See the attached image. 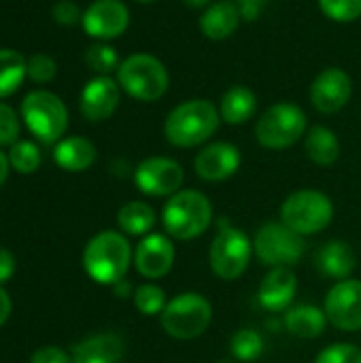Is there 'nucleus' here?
Instances as JSON below:
<instances>
[{
  "instance_id": "1",
  "label": "nucleus",
  "mask_w": 361,
  "mask_h": 363,
  "mask_svg": "<svg viewBox=\"0 0 361 363\" xmlns=\"http://www.w3.org/2000/svg\"><path fill=\"white\" fill-rule=\"evenodd\" d=\"M219 111L202 98L187 100L170 111L164 123L166 140L174 147L189 149L206 143L219 128Z\"/></svg>"
},
{
  "instance_id": "2",
  "label": "nucleus",
  "mask_w": 361,
  "mask_h": 363,
  "mask_svg": "<svg viewBox=\"0 0 361 363\" xmlns=\"http://www.w3.org/2000/svg\"><path fill=\"white\" fill-rule=\"evenodd\" d=\"M132 262V247L119 232L96 234L83 251V268L98 285H117L123 281Z\"/></svg>"
},
{
  "instance_id": "3",
  "label": "nucleus",
  "mask_w": 361,
  "mask_h": 363,
  "mask_svg": "<svg viewBox=\"0 0 361 363\" xmlns=\"http://www.w3.org/2000/svg\"><path fill=\"white\" fill-rule=\"evenodd\" d=\"M213 219L211 200L198 189H181L164 204L162 221L177 240H191L206 232Z\"/></svg>"
},
{
  "instance_id": "4",
  "label": "nucleus",
  "mask_w": 361,
  "mask_h": 363,
  "mask_svg": "<svg viewBox=\"0 0 361 363\" xmlns=\"http://www.w3.org/2000/svg\"><path fill=\"white\" fill-rule=\"evenodd\" d=\"M117 83L134 100L155 102L168 89V70L157 57L149 53H136L119 64Z\"/></svg>"
},
{
  "instance_id": "5",
  "label": "nucleus",
  "mask_w": 361,
  "mask_h": 363,
  "mask_svg": "<svg viewBox=\"0 0 361 363\" xmlns=\"http://www.w3.org/2000/svg\"><path fill=\"white\" fill-rule=\"evenodd\" d=\"M21 117L28 130L45 145L60 143L68 128L66 104L47 89H34L21 100Z\"/></svg>"
},
{
  "instance_id": "6",
  "label": "nucleus",
  "mask_w": 361,
  "mask_h": 363,
  "mask_svg": "<svg viewBox=\"0 0 361 363\" xmlns=\"http://www.w3.org/2000/svg\"><path fill=\"white\" fill-rule=\"evenodd\" d=\"M211 319H213L211 302L196 291H187L172 298L166 304L164 313L160 315L164 332L177 340H194L202 336L209 330Z\"/></svg>"
},
{
  "instance_id": "7",
  "label": "nucleus",
  "mask_w": 361,
  "mask_h": 363,
  "mask_svg": "<svg viewBox=\"0 0 361 363\" xmlns=\"http://www.w3.org/2000/svg\"><path fill=\"white\" fill-rule=\"evenodd\" d=\"M334 217L332 200L319 189H298L281 206V221L300 236L319 234Z\"/></svg>"
},
{
  "instance_id": "8",
  "label": "nucleus",
  "mask_w": 361,
  "mask_h": 363,
  "mask_svg": "<svg viewBox=\"0 0 361 363\" xmlns=\"http://www.w3.org/2000/svg\"><path fill=\"white\" fill-rule=\"evenodd\" d=\"M251 255H253V242L247 238V234L221 219L209 251V262L213 272L223 281H236L247 270Z\"/></svg>"
},
{
  "instance_id": "9",
  "label": "nucleus",
  "mask_w": 361,
  "mask_h": 363,
  "mask_svg": "<svg viewBox=\"0 0 361 363\" xmlns=\"http://www.w3.org/2000/svg\"><path fill=\"white\" fill-rule=\"evenodd\" d=\"M253 251L257 253L260 262L270 268H291L304 257L306 245L304 236L287 228L283 221H268L257 230L253 238Z\"/></svg>"
},
{
  "instance_id": "10",
  "label": "nucleus",
  "mask_w": 361,
  "mask_h": 363,
  "mask_svg": "<svg viewBox=\"0 0 361 363\" xmlns=\"http://www.w3.org/2000/svg\"><path fill=\"white\" fill-rule=\"evenodd\" d=\"M306 132V115L298 104L279 102L270 106L255 125V138L266 149H287Z\"/></svg>"
},
{
  "instance_id": "11",
  "label": "nucleus",
  "mask_w": 361,
  "mask_h": 363,
  "mask_svg": "<svg viewBox=\"0 0 361 363\" xmlns=\"http://www.w3.org/2000/svg\"><path fill=\"white\" fill-rule=\"evenodd\" d=\"M185 172L179 162L170 157H147L134 172L136 187L151 198H170L181 191Z\"/></svg>"
},
{
  "instance_id": "12",
  "label": "nucleus",
  "mask_w": 361,
  "mask_h": 363,
  "mask_svg": "<svg viewBox=\"0 0 361 363\" xmlns=\"http://www.w3.org/2000/svg\"><path fill=\"white\" fill-rule=\"evenodd\" d=\"M326 317L340 332L361 330V281H338L326 296Z\"/></svg>"
},
{
  "instance_id": "13",
  "label": "nucleus",
  "mask_w": 361,
  "mask_h": 363,
  "mask_svg": "<svg viewBox=\"0 0 361 363\" xmlns=\"http://www.w3.org/2000/svg\"><path fill=\"white\" fill-rule=\"evenodd\" d=\"M83 30L98 40H111L126 32L130 11L121 0H96L83 11Z\"/></svg>"
},
{
  "instance_id": "14",
  "label": "nucleus",
  "mask_w": 361,
  "mask_h": 363,
  "mask_svg": "<svg viewBox=\"0 0 361 363\" xmlns=\"http://www.w3.org/2000/svg\"><path fill=\"white\" fill-rule=\"evenodd\" d=\"M353 94L351 77L340 68H326L311 85V102L319 113H338Z\"/></svg>"
},
{
  "instance_id": "15",
  "label": "nucleus",
  "mask_w": 361,
  "mask_h": 363,
  "mask_svg": "<svg viewBox=\"0 0 361 363\" xmlns=\"http://www.w3.org/2000/svg\"><path fill=\"white\" fill-rule=\"evenodd\" d=\"M240 162H243V155H240L238 147L232 145V143L221 140V143L206 145L196 155L194 168H196V174L202 181L219 183V181L230 179L240 168Z\"/></svg>"
},
{
  "instance_id": "16",
  "label": "nucleus",
  "mask_w": 361,
  "mask_h": 363,
  "mask_svg": "<svg viewBox=\"0 0 361 363\" xmlns=\"http://www.w3.org/2000/svg\"><path fill=\"white\" fill-rule=\"evenodd\" d=\"M174 264V247L164 234H149L134 251V266L145 279H162Z\"/></svg>"
},
{
  "instance_id": "17",
  "label": "nucleus",
  "mask_w": 361,
  "mask_h": 363,
  "mask_svg": "<svg viewBox=\"0 0 361 363\" xmlns=\"http://www.w3.org/2000/svg\"><path fill=\"white\" fill-rule=\"evenodd\" d=\"M119 106V83L111 77H94L81 91V113L89 121L109 119Z\"/></svg>"
},
{
  "instance_id": "18",
  "label": "nucleus",
  "mask_w": 361,
  "mask_h": 363,
  "mask_svg": "<svg viewBox=\"0 0 361 363\" xmlns=\"http://www.w3.org/2000/svg\"><path fill=\"white\" fill-rule=\"evenodd\" d=\"M298 291V279L289 268H272L260 283L257 300L270 313L289 311L291 300Z\"/></svg>"
},
{
  "instance_id": "19",
  "label": "nucleus",
  "mask_w": 361,
  "mask_h": 363,
  "mask_svg": "<svg viewBox=\"0 0 361 363\" xmlns=\"http://www.w3.org/2000/svg\"><path fill=\"white\" fill-rule=\"evenodd\" d=\"M317 270L334 281H347L357 268V255L345 240H330L321 245L315 253Z\"/></svg>"
},
{
  "instance_id": "20",
  "label": "nucleus",
  "mask_w": 361,
  "mask_h": 363,
  "mask_svg": "<svg viewBox=\"0 0 361 363\" xmlns=\"http://www.w3.org/2000/svg\"><path fill=\"white\" fill-rule=\"evenodd\" d=\"M72 363H119L123 357V340L113 334H96L72 347Z\"/></svg>"
},
{
  "instance_id": "21",
  "label": "nucleus",
  "mask_w": 361,
  "mask_h": 363,
  "mask_svg": "<svg viewBox=\"0 0 361 363\" xmlns=\"http://www.w3.org/2000/svg\"><path fill=\"white\" fill-rule=\"evenodd\" d=\"M243 15L236 2L232 0H221L211 4L204 15L200 17V30L206 38L213 40H223L228 36H232L240 23Z\"/></svg>"
},
{
  "instance_id": "22",
  "label": "nucleus",
  "mask_w": 361,
  "mask_h": 363,
  "mask_svg": "<svg viewBox=\"0 0 361 363\" xmlns=\"http://www.w3.org/2000/svg\"><path fill=\"white\" fill-rule=\"evenodd\" d=\"M96 157H98V151L94 143L83 136L62 138L53 149L55 164L66 172H83L96 162Z\"/></svg>"
},
{
  "instance_id": "23",
  "label": "nucleus",
  "mask_w": 361,
  "mask_h": 363,
  "mask_svg": "<svg viewBox=\"0 0 361 363\" xmlns=\"http://www.w3.org/2000/svg\"><path fill=\"white\" fill-rule=\"evenodd\" d=\"M257 108V98L255 94L245 87V85H232L223 96H221V104H219V115L226 123L230 125H238L249 121L255 115Z\"/></svg>"
},
{
  "instance_id": "24",
  "label": "nucleus",
  "mask_w": 361,
  "mask_h": 363,
  "mask_svg": "<svg viewBox=\"0 0 361 363\" xmlns=\"http://www.w3.org/2000/svg\"><path fill=\"white\" fill-rule=\"evenodd\" d=\"M326 311L313 304H302L285 313V328L289 334L298 338H319L326 330Z\"/></svg>"
},
{
  "instance_id": "25",
  "label": "nucleus",
  "mask_w": 361,
  "mask_h": 363,
  "mask_svg": "<svg viewBox=\"0 0 361 363\" xmlns=\"http://www.w3.org/2000/svg\"><path fill=\"white\" fill-rule=\"evenodd\" d=\"M306 155L317 166H334L338 162V157H340V140H338V136L326 125L311 128L309 136H306Z\"/></svg>"
},
{
  "instance_id": "26",
  "label": "nucleus",
  "mask_w": 361,
  "mask_h": 363,
  "mask_svg": "<svg viewBox=\"0 0 361 363\" xmlns=\"http://www.w3.org/2000/svg\"><path fill=\"white\" fill-rule=\"evenodd\" d=\"M117 225L130 236H145L155 225V211L147 202H128L117 213Z\"/></svg>"
},
{
  "instance_id": "27",
  "label": "nucleus",
  "mask_w": 361,
  "mask_h": 363,
  "mask_svg": "<svg viewBox=\"0 0 361 363\" xmlns=\"http://www.w3.org/2000/svg\"><path fill=\"white\" fill-rule=\"evenodd\" d=\"M28 77V62L15 49H0V100L15 94Z\"/></svg>"
},
{
  "instance_id": "28",
  "label": "nucleus",
  "mask_w": 361,
  "mask_h": 363,
  "mask_svg": "<svg viewBox=\"0 0 361 363\" xmlns=\"http://www.w3.org/2000/svg\"><path fill=\"white\" fill-rule=\"evenodd\" d=\"M40 160H43L40 157V149L32 140H17L15 145H11L9 164L19 174H32V172H36L38 166H40Z\"/></svg>"
},
{
  "instance_id": "29",
  "label": "nucleus",
  "mask_w": 361,
  "mask_h": 363,
  "mask_svg": "<svg viewBox=\"0 0 361 363\" xmlns=\"http://www.w3.org/2000/svg\"><path fill=\"white\" fill-rule=\"evenodd\" d=\"M230 351L236 362H255L264 351V340L255 330H238L230 340Z\"/></svg>"
},
{
  "instance_id": "30",
  "label": "nucleus",
  "mask_w": 361,
  "mask_h": 363,
  "mask_svg": "<svg viewBox=\"0 0 361 363\" xmlns=\"http://www.w3.org/2000/svg\"><path fill=\"white\" fill-rule=\"evenodd\" d=\"M166 294L162 287L153 285V283H145L134 291V306L140 315L145 317H155L162 315L166 308Z\"/></svg>"
},
{
  "instance_id": "31",
  "label": "nucleus",
  "mask_w": 361,
  "mask_h": 363,
  "mask_svg": "<svg viewBox=\"0 0 361 363\" xmlns=\"http://www.w3.org/2000/svg\"><path fill=\"white\" fill-rule=\"evenodd\" d=\"M85 64L94 72L106 77L109 72H113L115 68H119V55H117V51L111 45L96 43L91 47H87V51H85Z\"/></svg>"
},
{
  "instance_id": "32",
  "label": "nucleus",
  "mask_w": 361,
  "mask_h": 363,
  "mask_svg": "<svg viewBox=\"0 0 361 363\" xmlns=\"http://www.w3.org/2000/svg\"><path fill=\"white\" fill-rule=\"evenodd\" d=\"M321 11L340 23H349L361 17V0H319Z\"/></svg>"
},
{
  "instance_id": "33",
  "label": "nucleus",
  "mask_w": 361,
  "mask_h": 363,
  "mask_svg": "<svg viewBox=\"0 0 361 363\" xmlns=\"http://www.w3.org/2000/svg\"><path fill=\"white\" fill-rule=\"evenodd\" d=\"M315 363H361V349L349 342H336L323 349Z\"/></svg>"
},
{
  "instance_id": "34",
  "label": "nucleus",
  "mask_w": 361,
  "mask_h": 363,
  "mask_svg": "<svg viewBox=\"0 0 361 363\" xmlns=\"http://www.w3.org/2000/svg\"><path fill=\"white\" fill-rule=\"evenodd\" d=\"M55 72H57V64L47 53H34L28 60V79L34 83H49L55 79Z\"/></svg>"
},
{
  "instance_id": "35",
  "label": "nucleus",
  "mask_w": 361,
  "mask_h": 363,
  "mask_svg": "<svg viewBox=\"0 0 361 363\" xmlns=\"http://www.w3.org/2000/svg\"><path fill=\"white\" fill-rule=\"evenodd\" d=\"M17 138H19V119L9 104L0 102V147L15 145Z\"/></svg>"
},
{
  "instance_id": "36",
  "label": "nucleus",
  "mask_w": 361,
  "mask_h": 363,
  "mask_svg": "<svg viewBox=\"0 0 361 363\" xmlns=\"http://www.w3.org/2000/svg\"><path fill=\"white\" fill-rule=\"evenodd\" d=\"M51 15H53V21L60 23V26H74L77 21L83 19V11L72 0H60V2H55L53 9H51Z\"/></svg>"
},
{
  "instance_id": "37",
  "label": "nucleus",
  "mask_w": 361,
  "mask_h": 363,
  "mask_svg": "<svg viewBox=\"0 0 361 363\" xmlns=\"http://www.w3.org/2000/svg\"><path fill=\"white\" fill-rule=\"evenodd\" d=\"M30 363H72V357L64 349L47 345V347H40L32 353Z\"/></svg>"
},
{
  "instance_id": "38",
  "label": "nucleus",
  "mask_w": 361,
  "mask_h": 363,
  "mask_svg": "<svg viewBox=\"0 0 361 363\" xmlns=\"http://www.w3.org/2000/svg\"><path fill=\"white\" fill-rule=\"evenodd\" d=\"M236 4H238V9H240L243 19L253 21V19H257V17L262 15L266 0H236Z\"/></svg>"
},
{
  "instance_id": "39",
  "label": "nucleus",
  "mask_w": 361,
  "mask_h": 363,
  "mask_svg": "<svg viewBox=\"0 0 361 363\" xmlns=\"http://www.w3.org/2000/svg\"><path fill=\"white\" fill-rule=\"evenodd\" d=\"M15 272V257L6 251V249H0V285L6 283Z\"/></svg>"
},
{
  "instance_id": "40",
  "label": "nucleus",
  "mask_w": 361,
  "mask_h": 363,
  "mask_svg": "<svg viewBox=\"0 0 361 363\" xmlns=\"http://www.w3.org/2000/svg\"><path fill=\"white\" fill-rule=\"evenodd\" d=\"M11 311H13V302H11V296L6 294V289L0 285V328L9 321L11 317Z\"/></svg>"
},
{
  "instance_id": "41",
  "label": "nucleus",
  "mask_w": 361,
  "mask_h": 363,
  "mask_svg": "<svg viewBox=\"0 0 361 363\" xmlns=\"http://www.w3.org/2000/svg\"><path fill=\"white\" fill-rule=\"evenodd\" d=\"M9 168H11V164H9V155H4V153L0 151V185L6 181V177H9Z\"/></svg>"
},
{
  "instance_id": "42",
  "label": "nucleus",
  "mask_w": 361,
  "mask_h": 363,
  "mask_svg": "<svg viewBox=\"0 0 361 363\" xmlns=\"http://www.w3.org/2000/svg\"><path fill=\"white\" fill-rule=\"evenodd\" d=\"M187 6H204V4H209L211 0H183Z\"/></svg>"
},
{
  "instance_id": "43",
  "label": "nucleus",
  "mask_w": 361,
  "mask_h": 363,
  "mask_svg": "<svg viewBox=\"0 0 361 363\" xmlns=\"http://www.w3.org/2000/svg\"><path fill=\"white\" fill-rule=\"evenodd\" d=\"M136 2H145V4H149V2H155V0H136Z\"/></svg>"
},
{
  "instance_id": "44",
  "label": "nucleus",
  "mask_w": 361,
  "mask_h": 363,
  "mask_svg": "<svg viewBox=\"0 0 361 363\" xmlns=\"http://www.w3.org/2000/svg\"><path fill=\"white\" fill-rule=\"evenodd\" d=\"M219 363H234V362H219Z\"/></svg>"
}]
</instances>
